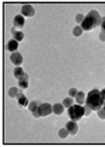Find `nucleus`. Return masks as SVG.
I'll list each match as a JSON object with an SVG mask.
<instances>
[{
    "label": "nucleus",
    "mask_w": 105,
    "mask_h": 147,
    "mask_svg": "<svg viewBox=\"0 0 105 147\" xmlns=\"http://www.w3.org/2000/svg\"><path fill=\"white\" fill-rule=\"evenodd\" d=\"M17 99H18V103L21 105V107H27L29 105V100H27V98L25 97V94L23 93V92H19L18 97H17Z\"/></svg>",
    "instance_id": "9b49d317"
},
{
    "label": "nucleus",
    "mask_w": 105,
    "mask_h": 147,
    "mask_svg": "<svg viewBox=\"0 0 105 147\" xmlns=\"http://www.w3.org/2000/svg\"><path fill=\"white\" fill-rule=\"evenodd\" d=\"M66 129H68L69 134L70 135H76L78 133V125H77V123L74 122V121H70L66 124Z\"/></svg>",
    "instance_id": "9d476101"
},
{
    "label": "nucleus",
    "mask_w": 105,
    "mask_h": 147,
    "mask_svg": "<svg viewBox=\"0 0 105 147\" xmlns=\"http://www.w3.org/2000/svg\"><path fill=\"white\" fill-rule=\"evenodd\" d=\"M69 93V97H71V98H74L76 96H77V93H78V90L76 89V88H71L70 90L68 91Z\"/></svg>",
    "instance_id": "412c9836"
},
{
    "label": "nucleus",
    "mask_w": 105,
    "mask_h": 147,
    "mask_svg": "<svg viewBox=\"0 0 105 147\" xmlns=\"http://www.w3.org/2000/svg\"><path fill=\"white\" fill-rule=\"evenodd\" d=\"M86 104L90 107L92 111H98L104 105V100L101 94V91L98 89H93L88 93V97L86 99Z\"/></svg>",
    "instance_id": "f03ea898"
},
{
    "label": "nucleus",
    "mask_w": 105,
    "mask_h": 147,
    "mask_svg": "<svg viewBox=\"0 0 105 147\" xmlns=\"http://www.w3.org/2000/svg\"><path fill=\"white\" fill-rule=\"evenodd\" d=\"M13 75H14V77H15L18 80H20V79H29V75L25 73L24 70L20 67V66H18V67L14 68V70H13Z\"/></svg>",
    "instance_id": "423d86ee"
},
{
    "label": "nucleus",
    "mask_w": 105,
    "mask_h": 147,
    "mask_svg": "<svg viewBox=\"0 0 105 147\" xmlns=\"http://www.w3.org/2000/svg\"><path fill=\"white\" fill-rule=\"evenodd\" d=\"M42 103L41 101H32L31 103H29L27 108L29 110L32 112V114L34 115V117H41L38 114V108H39V104Z\"/></svg>",
    "instance_id": "39448f33"
},
{
    "label": "nucleus",
    "mask_w": 105,
    "mask_h": 147,
    "mask_svg": "<svg viewBox=\"0 0 105 147\" xmlns=\"http://www.w3.org/2000/svg\"><path fill=\"white\" fill-rule=\"evenodd\" d=\"M64 108L65 107L62 103H55L53 105V112L57 115H60V114L64 113Z\"/></svg>",
    "instance_id": "4468645a"
},
{
    "label": "nucleus",
    "mask_w": 105,
    "mask_h": 147,
    "mask_svg": "<svg viewBox=\"0 0 105 147\" xmlns=\"http://www.w3.org/2000/svg\"><path fill=\"white\" fill-rule=\"evenodd\" d=\"M58 135H59V137H60V138H66V137L69 135L68 129H62L60 131H59Z\"/></svg>",
    "instance_id": "6ab92c4d"
},
{
    "label": "nucleus",
    "mask_w": 105,
    "mask_h": 147,
    "mask_svg": "<svg viewBox=\"0 0 105 147\" xmlns=\"http://www.w3.org/2000/svg\"><path fill=\"white\" fill-rule=\"evenodd\" d=\"M62 105H64L65 108L69 109L71 105H74V100H72V98H71V97H69V98L64 99V101H62Z\"/></svg>",
    "instance_id": "dca6fc26"
},
{
    "label": "nucleus",
    "mask_w": 105,
    "mask_h": 147,
    "mask_svg": "<svg viewBox=\"0 0 105 147\" xmlns=\"http://www.w3.org/2000/svg\"><path fill=\"white\" fill-rule=\"evenodd\" d=\"M74 98H76V101L78 104H83L86 102V93L82 91H78L77 96Z\"/></svg>",
    "instance_id": "2eb2a0df"
},
{
    "label": "nucleus",
    "mask_w": 105,
    "mask_h": 147,
    "mask_svg": "<svg viewBox=\"0 0 105 147\" xmlns=\"http://www.w3.org/2000/svg\"><path fill=\"white\" fill-rule=\"evenodd\" d=\"M84 17H86V16H83V14H78L77 18H76L77 22H78V23H82V21L84 20Z\"/></svg>",
    "instance_id": "b1692460"
},
{
    "label": "nucleus",
    "mask_w": 105,
    "mask_h": 147,
    "mask_svg": "<svg viewBox=\"0 0 105 147\" xmlns=\"http://www.w3.org/2000/svg\"><path fill=\"white\" fill-rule=\"evenodd\" d=\"M101 22H102V18L99 14V12L96 10H92L88 13V16L84 17V20L82 21L80 26L82 30L91 31L94 28L101 25Z\"/></svg>",
    "instance_id": "f257e3e1"
},
{
    "label": "nucleus",
    "mask_w": 105,
    "mask_h": 147,
    "mask_svg": "<svg viewBox=\"0 0 105 147\" xmlns=\"http://www.w3.org/2000/svg\"><path fill=\"white\" fill-rule=\"evenodd\" d=\"M101 94H102V97H103V100H104V103H105V88L103 90H101Z\"/></svg>",
    "instance_id": "bb28decb"
},
{
    "label": "nucleus",
    "mask_w": 105,
    "mask_h": 147,
    "mask_svg": "<svg viewBox=\"0 0 105 147\" xmlns=\"http://www.w3.org/2000/svg\"><path fill=\"white\" fill-rule=\"evenodd\" d=\"M19 47V42L18 41H15L14 38L11 40V41H9V43L7 44V49L8 51H10V52H15Z\"/></svg>",
    "instance_id": "ddd939ff"
},
{
    "label": "nucleus",
    "mask_w": 105,
    "mask_h": 147,
    "mask_svg": "<svg viewBox=\"0 0 105 147\" xmlns=\"http://www.w3.org/2000/svg\"><path fill=\"white\" fill-rule=\"evenodd\" d=\"M100 38H101V41L102 42H105V32L104 31H101V33H100Z\"/></svg>",
    "instance_id": "393cba45"
},
{
    "label": "nucleus",
    "mask_w": 105,
    "mask_h": 147,
    "mask_svg": "<svg viewBox=\"0 0 105 147\" xmlns=\"http://www.w3.org/2000/svg\"><path fill=\"white\" fill-rule=\"evenodd\" d=\"M24 23H25V20H24V17H23L22 14H18V16H15L14 19H13V24H14V28L21 29V28H23V26H24Z\"/></svg>",
    "instance_id": "1a4fd4ad"
},
{
    "label": "nucleus",
    "mask_w": 105,
    "mask_h": 147,
    "mask_svg": "<svg viewBox=\"0 0 105 147\" xmlns=\"http://www.w3.org/2000/svg\"><path fill=\"white\" fill-rule=\"evenodd\" d=\"M83 108H84V115H87V117L88 115H90V114H91V112H92V109H91L90 107H88L87 104H86Z\"/></svg>",
    "instance_id": "5701e85b"
},
{
    "label": "nucleus",
    "mask_w": 105,
    "mask_h": 147,
    "mask_svg": "<svg viewBox=\"0 0 105 147\" xmlns=\"http://www.w3.org/2000/svg\"><path fill=\"white\" fill-rule=\"evenodd\" d=\"M11 33H12L13 35V38L15 40V41H22L23 38H24V34H23V32H21V31H18L17 30V28H12L11 29Z\"/></svg>",
    "instance_id": "f8f14e48"
},
{
    "label": "nucleus",
    "mask_w": 105,
    "mask_h": 147,
    "mask_svg": "<svg viewBox=\"0 0 105 147\" xmlns=\"http://www.w3.org/2000/svg\"><path fill=\"white\" fill-rule=\"evenodd\" d=\"M10 61H11V63H12L13 65H15L18 67V66H20L22 64L23 57H22V55L19 52H13L12 54H11V56H10Z\"/></svg>",
    "instance_id": "0eeeda50"
},
{
    "label": "nucleus",
    "mask_w": 105,
    "mask_h": 147,
    "mask_svg": "<svg viewBox=\"0 0 105 147\" xmlns=\"http://www.w3.org/2000/svg\"><path fill=\"white\" fill-rule=\"evenodd\" d=\"M19 92H20V90H18V88L12 87V88L9 89V97H11V98H17Z\"/></svg>",
    "instance_id": "f3484780"
},
{
    "label": "nucleus",
    "mask_w": 105,
    "mask_h": 147,
    "mask_svg": "<svg viewBox=\"0 0 105 147\" xmlns=\"http://www.w3.org/2000/svg\"><path fill=\"white\" fill-rule=\"evenodd\" d=\"M98 115H99L100 119L105 120V110L103 109V108H101L100 110H98Z\"/></svg>",
    "instance_id": "4be33fe9"
},
{
    "label": "nucleus",
    "mask_w": 105,
    "mask_h": 147,
    "mask_svg": "<svg viewBox=\"0 0 105 147\" xmlns=\"http://www.w3.org/2000/svg\"><path fill=\"white\" fill-rule=\"evenodd\" d=\"M101 29H102V31H104L105 32V17L104 18H102V22H101Z\"/></svg>",
    "instance_id": "a878e982"
},
{
    "label": "nucleus",
    "mask_w": 105,
    "mask_h": 147,
    "mask_svg": "<svg viewBox=\"0 0 105 147\" xmlns=\"http://www.w3.org/2000/svg\"><path fill=\"white\" fill-rule=\"evenodd\" d=\"M68 115L71 121L77 122L84 115V108L81 107V104H74L68 109Z\"/></svg>",
    "instance_id": "7ed1b4c3"
},
{
    "label": "nucleus",
    "mask_w": 105,
    "mask_h": 147,
    "mask_svg": "<svg viewBox=\"0 0 105 147\" xmlns=\"http://www.w3.org/2000/svg\"><path fill=\"white\" fill-rule=\"evenodd\" d=\"M103 109L105 110V103H104V105H103Z\"/></svg>",
    "instance_id": "cd10ccee"
},
{
    "label": "nucleus",
    "mask_w": 105,
    "mask_h": 147,
    "mask_svg": "<svg viewBox=\"0 0 105 147\" xmlns=\"http://www.w3.org/2000/svg\"><path fill=\"white\" fill-rule=\"evenodd\" d=\"M21 12H22L23 17H33L35 13V10L31 5H24L21 9Z\"/></svg>",
    "instance_id": "6e6552de"
},
{
    "label": "nucleus",
    "mask_w": 105,
    "mask_h": 147,
    "mask_svg": "<svg viewBox=\"0 0 105 147\" xmlns=\"http://www.w3.org/2000/svg\"><path fill=\"white\" fill-rule=\"evenodd\" d=\"M53 112V107L49 103H41L38 108V114L39 117H47Z\"/></svg>",
    "instance_id": "20e7f679"
},
{
    "label": "nucleus",
    "mask_w": 105,
    "mask_h": 147,
    "mask_svg": "<svg viewBox=\"0 0 105 147\" xmlns=\"http://www.w3.org/2000/svg\"><path fill=\"white\" fill-rule=\"evenodd\" d=\"M29 79H20L19 80V87L21 89H26L29 87Z\"/></svg>",
    "instance_id": "a211bd4d"
},
{
    "label": "nucleus",
    "mask_w": 105,
    "mask_h": 147,
    "mask_svg": "<svg viewBox=\"0 0 105 147\" xmlns=\"http://www.w3.org/2000/svg\"><path fill=\"white\" fill-rule=\"evenodd\" d=\"M82 29H81V26H76L74 29V36H80L81 34H82Z\"/></svg>",
    "instance_id": "aec40b11"
}]
</instances>
